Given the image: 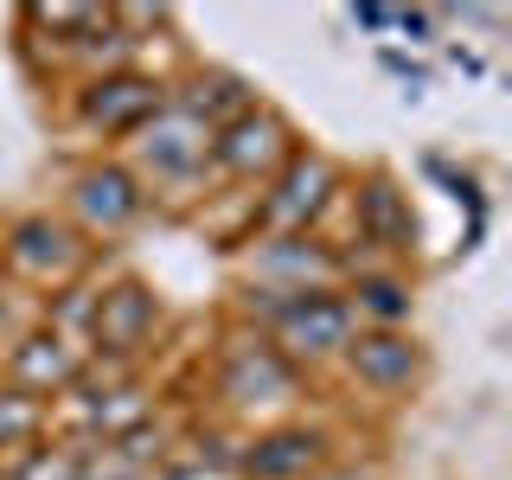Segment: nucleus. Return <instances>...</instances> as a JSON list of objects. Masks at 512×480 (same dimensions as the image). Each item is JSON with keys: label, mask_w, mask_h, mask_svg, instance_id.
I'll return each instance as SVG.
<instances>
[{"label": "nucleus", "mask_w": 512, "mask_h": 480, "mask_svg": "<svg viewBox=\"0 0 512 480\" xmlns=\"http://www.w3.org/2000/svg\"><path fill=\"white\" fill-rule=\"evenodd\" d=\"M244 314L295 372L320 359H340L346 340L359 333L340 288H244Z\"/></svg>", "instance_id": "obj_1"}, {"label": "nucleus", "mask_w": 512, "mask_h": 480, "mask_svg": "<svg viewBox=\"0 0 512 480\" xmlns=\"http://www.w3.org/2000/svg\"><path fill=\"white\" fill-rule=\"evenodd\" d=\"M90 308H96V288H64V301H58V314H52V333H64L71 340V327H90Z\"/></svg>", "instance_id": "obj_20"}, {"label": "nucleus", "mask_w": 512, "mask_h": 480, "mask_svg": "<svg viewBox=\"0 0 512 480\" xmlns=\"http://www.w3.org/2000/svg\"><path fill=\"white\" fill-rule=\"evenodd\" d=\"M340 359H346V372L359 378L365 391H384V397L410 391V384L423 378V346H416L404 327H359Z\"/></svg>", "instance_id": "obj_10"}, {"label": "nucleus", "mask_w": 512, "mask_h": 480, "mask_svg": "<svg viewBox=\"0 0 512 480\" xmlns=\"http://www.w3.org/2000/svg\"><path fill=\"white\" fill-rule=\"evenodd\" d=\"M448 58H455V71H468V77H487V58L468 52V45H448Z\"/></svg>", "instance_id": "obj_24"}, {"label": "nucleus", "mask_w": 512, "mask_h": 480, "mask_svg": "<svg viewBox=\"0 0 512 480\" xmlns=\"http://www.w3.org/2000/svg\"><path fill=\"white\" fill-rule=\"evenodd\" d=\"M84 416L103 436H128L135 423H148V391H141V384H116V391H103V397H84Z\"/></svg>", "instance_id": "obj_17"}, {"label": "nucleus", "mask_w": 512, "mask_h": 480, "mask_svg": "<svg viewBox=\"0 0 512 480\" xmlns=\"http://www.w3.org/2000/svg\"><path fill=\"white\" fill-rule=\"evenodd\" d=\"M71 212L84 231L109 237V231H128L141 212H148V192H141V173L122 167V160H96L71 180Z\"/></svg>", "instance_id": "obj_8"}, {"label": "nucleus", "mask_w": 512, "mask_h": 480, "mask_svg": "<svg viewBox=\"0 0 512 480\" xmlns=\"http://www.w3.org/2000/svg\"><path fill=\"white\" fill-rule=\"evenodd\" d=\"M333 192H340V173H333L327 154H288V167L269 180V199H263V224L269 237H295L308 231V224L333 205Z\"/></svg>", "instance_id": "obj_5"}, {"label": "nucleus", "mask_w": 512, "mask_h": 480, "mask_svg": "<svg viewBox=\"0 0 512 480\" xmlns=\"http://www.w3.org/2000/svg\"><path fill=\"white\" fill-rule=\"evenodd\" d=\"M327 448L333 436L314 423H276L263 429L256 442H244V455H237V474L244 480H308L327 468Z\"/></svg>", "instance_id": "obj_9"}, {"label": "nucleus", "mask_w": 512, "mask_h": 480, "mask_svg": "<svg viewBox=\"0 0 512 480\" xmlns=\"http://www.w3.org/2000/svg\"><path fill=\"white\" fill-rule=\"evenodd\" d=\"M378 64L397 77V84H404V103H423V96H429V71H423L416 58H404L397 45H384V52H378Z\"/></svg>", "instance_id": "obj_19"}, {"label": "nucleus", "mask_w": 512, "mask_h": 480, "mask_svg": "<svg viewBox=\"0 0 512 480\" xmlns=\"http://www.w3.org/2000/svg\"><path fill=\"white\" fill-rule=\"evenodd\" d=\"M346 20L359 32H384V26H391V7H346Z\"/></svg>", "instance_id": "obj_23"}, {"label": "nucleus", "mask_w": 512, "mask_h": 480, "mask_svg": "<svg viewBox=\"0 0 512 480\" xmlns=\"http://www.w3.org/2000/svg\"><path fill=\"white\" fill-rule=\"evenodd\" d=\"M352 320H372V327H404L410 320V282L404 276H359L346 288Z\"/></svg>", "instance_id": "obj_16"}, {"label": "nucleus", "mask_w": 512, "mask_h": 480, "mask_svg": "<svg viewBox=\"0 0 512 480\" xmlns=\"http://www.w3.org/2000/svg\"><path fill=\"white\" fill-rule=\"evenodd\" d=\"M154 327H160V301H154L148 282L122 276V282L96 288V308H90L96 352H109V359H135V352L154 340Z\"/></svg>", "instance_id": "obj_7"}, {"label": "nucleus", "mask_w": 512, "mask_h": 480, "mask_svg": "<svg viewBox=\"0 0 512 480\" xmlns=\"http://www.w3.org/2000/svg\"><path fill=\"white\" fill-rule=\"evenodd\" d=\"M135 154H141V167L154 173V180H192V173L212 160V128L205 122H192L180 116V109H160V116L135 135Z\"/></svg>", "instance_id": "obj_11"}, {"label": "nucleus", "mask_w": 512, "mask_h": 480, "mask_svg": "<svg viewBox=\"0 0 512 480\" xmlns=\"http://www.w3.org/2000/svg\"><path fill=\"white\" fill-rule=\"evenodd\" d=\"M7 372H13V391H26V397H52V391H71L77 378H84V352H77L64 333H26L20 346H13V359H7Z\"/></svg>", "instance_id": "obj_13"}, {"label": "nucleus", "mask_w": 512, "mask_h": 480, "mask_svg": "<svg viewBox=\"0 0 512 480\" xmlns=\"http://www.w3.org/2000/svg\"><path fill=\"white\" fill-rule=\"evenodd\" d=\"M160 109H167V90H160L148 71H96L90 84L77 90V116H84L96 135H141Z\"/></svg>", "instance_id": "obj_4"}, {"label": "nucleus", "mask_w": 512, "mask_h": 480, "mask_svg": "<svg viewBox=\"0 0 512 480\" xmlns=\"http://www.w3.org/2000/svg\"><path fill=\"white\" fill-rule=\"evenodd\" d=\"M20 480H84V461L77 455H32L20 468Z\"/></svg>", "instance_id": "obj_21"}, {"label": "nucleus", "mask_w": 512, "mask_h": 480, "mask_svg": "<svg viewBox=\"0 0 512 480\" xmlns=\"http://www.w3.org/2000/svg\"><path fill=\"white\" fill-rule=\"evenodd\" d=\"M359 237L391 256H410L416 244V218H410V199L397 192L391 173H372V180L359 186Z\"/></svg>", "instance_id": "obj_14"}, {"label": "nucleus", "mask_w": 512, "mask_h": 480, "mask_svg": "<svg viewBox=\"0 0 512 480\" xmlns=\"http://www.w3.org/2000/svg\"><path fill=\"white\" fill-rule=\"evenodd\" d=\"M45 429V404L39 397H26V391H0V448H20V442H32Z\"/></svg>", "instance_id": "obj_18"}, {"label": "nucleus", "mask_w": 512, "mask_h": 480, "mask_svg": "<svg viewBox=\"0 0 512 480\" xmlns=\"http://www.w3.org/2000/svg\"><path fill=\"white\" fill-rule=\"evenodd\" d=\"M250 269H256V282H263V288H327L333 276H340V250L314 244L308 231L263 237L256 256H250Z\"/></svg>", "instance_id": "obj_12"}, {"label": "nucleus", "mask_w": 512, "mask_h": 480, "mask_svg": "<svg viewBox=\"0 0 512 480\" xmlns=\"http://www.w3.org/2000/svg\"><path fill=\"white\" fill-rule=\"evenodd\" d=\"M218 397L231 410H282V404H295V397H301V372L263 340V333H244V340L224 346Z\"/></svg>", "instance_id": "obj_3"}, {"label": "nucleus", "mask_w": 512, "mask_h": 480, "mask_svg": "<svg viewBox=\"0 0 512 480\" xmlns=\"http://www.w3.org/2000/svg\"><path fill=\"white\" fill-rule=\"evenodd\" d=\"M391 26H397V32H404V39H410V45H423V39H429V32H436V13H423V7H404V13H391Z\"/></svg>", "instance_id": "obj_22"}, {"label": "nucleus", "mask_w": 512, "mask_h": 480, "mask_svg": "<svg viewBox=\"0 0 512 480\" xmlns=\"http://www.w3.org/2000/svg\"><path fill=\"white\" fill-rule=\"evenodd\" d=\"M0 301H7V282H0Z\"/></svg>", "instance_id": "obj_26"}, {"label": "nucleus", "mask_w": 512, "mask_h": 480, "mask_svg": "<svg viewBox=\"0 0 512 480\" xmlns=\"http://www.w3.org/2000/svg\"><path fill=\"white\" fill-rule=\"evenodd\" d=\"M173 109L192 116V122H205V128H224L231 116H244V109H250V84L237 71H192L186 90L173 96Z\"/></svg>", "instance_id": "obj_15"}, {"label": "nucleus", "mask_w": 512, "mask_h": 480, "mask_svg": "<svg viewBox=\"0 0 512 480\" xmlns=\"http://www.w3.org/2000/svg\"><path fill=\"white\" fill-rule=\"evenodd\" d=\"M0 250H7V263L20 269L32 282H71L77 269H84V231H71V224H58L52 212H32V218H13L7 237H0Z\"/></svg>", "instance_id": "obj_6"}, {"label": "nucleus", "mask_w": 512, "mask_h": 480, "mask_svg": "<svg viewBox=\"0 0 512 480\" xmlns=\"http://www.w3.org/2000/svg\"><path fill=\"white\" fill-rule=\"evenodd\" d=\"M288 154H295V128L269 103H250L244 116L212 128V167L231 173V180H276L288 167Z\"/></svg>", "instance_id": "obj_2"}, {"label": "nucleus", "mask_w": 512, "mask_h": 480, "mask_svg": "<svg viewBox=\"0 0 512 480\" xmlns=\"http://www.w3.org/2000/svg\"><path fill=\"white\" fill-rule=\"evenodd\" d=\"M308 480H372V474H365V468H333V461H327V468L308 474Z\"/></svg>", "instance_id": "obj_25"}]
</instances>
